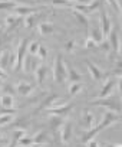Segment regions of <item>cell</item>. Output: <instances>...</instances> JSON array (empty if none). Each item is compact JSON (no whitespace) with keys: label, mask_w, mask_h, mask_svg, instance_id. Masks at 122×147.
I'll use <instances>...</instances> for the list:
<instances>
[{"label":"cell","mask_w":122,"mask_h":147,"mask_svg":"<svg viewBox=\"0 0 122 147\" xmlns=\"http://www.w3.org/2000/svg\"><path fill=\"white\" fill-rule=\"evenodd\" d=\"M91 105H95V107H102V108H108L109 111H113V113H121L122 110V102H121V95L119 92L118 94H111L105 98H98V100H93L89 102Z\"/></svg>","instance_id":"cell-1"},{"label":"cell","mask_w":122,"mask_h":147,"mask_svg":"<svg viewBox=\"0 0 122 147\" xmlns=\"http://www.w3.org/2000/svg\"><path fill=\"white\" fill-rule=\"evenodd\" d=\"M53 81L56 84H62L63 81H66L68 78V66L65 65V59L62 56V53H57L53 62Z\"/></svg>","instance_id":"cell-2"},{"label":"cell","mask_w":122,"mask_h":147,"mask_svg":"<svg viewBox=\"0 0 122 147\" xmlns=\"http://www.w3.org/2000/svg\"><path fill=\"white\" fill-rule=\"evenodd\" d=\"M27 46H29V42L26 38H22L16 46V68L15 71H22L23 69V61L27 55Z\"/></svg>","instance_id":"cell-3"},{"label":"cell","mask_w":122,"mask_h":147,"mask_svg":"<svg viewBox=\"0 0 122 147\" xmlns=\"http://www.w3.org/2000/svg\"><path fill=\"white\" fill-rule=\"evenodd\" d=\"M122 120V117L118 114V113H113V111H105L103 113V115H102V120L98 123V128L99 130H103V128H106V127H109V125H112V124H115V123H118V121H121Z\"/></svg>","instance_id":"cell-4"},{"label":"cell","mask_w":122,"mask_h":147,"mask_svg":"<svg viewBox=\"0 0 122 147\" xmlns=\"http://www.w3.org/2000/svg\"><path fill=\"white\" fill-rule=\"evenodd\" d=\"M99 25H101V29H102V33H103V38L106 39L112 30V23H111V19L108 18V13L103 7V5L101 6V12H99Z\"/></svg>","instance_id":"cell-5"},{"label":"cell","mask_w":122,"mask_h":147,"mask_svg":"<svg viewBox=\"0 0 122 147\" xmlns=\"http://www.w3.org/2000/svg\"><path fill=\"white\" fill-rule=\"evenodd\" d=\"M42 9H45L43 6H16L13 7L12 10L16 13V16H20V18H26L29 15H33V13H37L40 12Z\"/></svg>","instance_id":"cell-6"},{"label":"cell","mask_w":122,"mask_h":147,"mask_svg":"<svg viewBox=\"0 0 122 147\" xmlns=\"http://www.w3.org/2000/svg\"><path fill=\"white\" fill-rule=\"evenodd\" d=\"M22 23H23V18H20V16H13V15H7V16L5 18V26L7 28L6 33H9V32L17 29Z\"/></svg>","instance_id":"cell-7"},{"label":"cell","mask_w":122,"mask_h":147,"mask_svg":"<svg viewBox=\"0 0 122 147\" xmlns=\"http://www.w3.org/2000/svg\"><path fill=\"white\" fill-rule=\"evenodd\" d=\"M73 107V102H68V104H63V105H60V107H50L46 110V113H49L50 115H60V117H65L66 114L71 113Z\"/></svg>","instance_id":"cell-8"},{"label":"cell","mask_w":122,"mask_h":147,"mask_svg":"<svg viewBox=\"0 0 122 147\" xmlns=\"http://www.w3.org/2000/svg\"><path fill=\"white\" fill-rule=\"evenodd\" d=\"M72 130H73V125L71 121H65L62 124V127H60V141L63 144L69 143V140L72 137Z\"/></svg>","instance_id":"cell-9"},{"label":"cell","mask_w":122,"mask_h":147,"mask_svg":"<svg viewBox=\"0 0 122 147\" xmlns=\"http://www.w3.org/2000/svg\"><path fill=\"white\" fill-rule=\"evenodd\" d=\"M35 74H36L35 77H36V82H37V85H39V87H42V85L45 84L46 77H47V66H46V63L40 62V63L36 66Z\"/></svg>","instance_id":"cell-10"},{"label":"cell","mask_w":122,"mask_h":147,"mask_svg":"<svg viewBox=\"0 0 122 147\" xmlns=\"http://www.w3.org/2000/svg\"><path fill=\"white\" fill-rule=\"evenodd\" d=\"M43 16H45V13L37 12V13H33V15H29V16L23 18V22H25L26 28H27L29 30H32V29H35V28L39 25V19H42Z\"/></svg>","instance_id":"cell-11"},{"label":"cell","mask_w":122,"mask_h":147,"mask_svg":"<svg viewBox=\"0 0 122 147\" xmlns=\"http://www.w3.org/2000/svg\"><path fill=\"white\" fill-rule=\"evenodd\" d=\"M36 61H39L37 56L27 53L26 58H25V61H23V71H25V72H33V71L36 69V66L39 65Z\"/></svg>","instance_id":"cell-12"},{"label":"cell","mask_w":122,"mask_h":147,"mask_svg":"<svg viewBox=\"0 0 122 147\" xmlns=\"http://www.w3.org/2000/svg\"><path fill=\"white\" fill-rule=\"evenodd\" d=\"M116 84H118V80H115V78H109V80L102 85V90H101L98 98H105V97L111 95V94H112V90L115 88Z\"/></svg>","instance_id":"cell-13"},{"label":"cell","mask_w":122,"mask_h":147,"mask_svg":"<svg viewBox=\"0 0 122 147\" xmlns=\"http://www.w3.org/2000/svg\"><path fill=\"white\" fill-rule=\"evenodd\" d=\"M33 90H35V87H33L32 84L25 82V81H20V82L17 84V87H16V94H17L19 97H29V95L33 92Z\"/></svg>","instance_id":"cell-14"},{"label":"cell","mask_w":122,"mask_h":147,"mask_svg":"<svg viewBox=\"0 0 122 147\" xmlns=\"http://www.w3.org/2000/svg\"><path fill=\"white\" fill-rule=\"evenodd\" d=\"M111 43V49H112V53L118 55V51H119V38H118V29L116 28H112L109 36L106 38Z\"/></svg>","instance_id":"cell-15"},{"label":"cell","mask_w":122,"mask_h":147,"mask_svg":"<svg viewBox=\"0 0 122 147\" xmlns=\"http://www.w3.org/2000/svg\"><path fill=\"white\" fill-rule=\"evenodd\" d=\"M88 36H89V38H92V39H93L98 45H99V43H101V42L105 39L99 23H95V25H93V28H92V29H89V35H88Z\"/></svg>","instance_id":"cell-16"},{"label":"cell","mask_w":122,"mask_h":147,"mask_svg":"<svg viewBox=\"0 0 122 147\" xmlns=\"http://www.w3.org/2000/svg\"><path fill=\"white\" fill-rule=\"evenodd\" d=\"M10 56H12V49L10 48L2 49V52H0V68L2 69L10 66Z\"/></svg>","instance_id":"cell-17"},{"label":"cell","mask_w":122,"mask_h":147,"mask_svg":"<svg viewBox=\"0 0 122 147\" xmlns=\"http://www.w3.org/2000/svg\"><path fill=\"white\" fill-rule=\"evenodd\" d=\"M86 66H88V71H89V74H91V77H92L95 81H101V80L103 78L102 71H101L96 65H93L91 61H86Z\"/></svg>","instance_id":"cell-18"},{"label":"cell","mask_w":122,"mask_h":147,"mask_svg":"<svg viewBox=\"0 0 122 147\" xmlns=\"http://www.w3.org/2000/svg\"><path fill=\"white\" fill-rule=\"evenodd\" d=\"M73 16H75L76 20L85 28V35H86V38H88V35H89V19H88V16L83 15V13H81V12H78V10H73Z\"/></svg>","instance_id":"cell-19"},{"label":"cell","mask_w":122,"mask_h":147,"mask_svg":"<svg viewBox=\"0 0 122 147\" xmlns=\"http://www.w3.org/2000/svg\"><path fill=\"white\" fill-rule=\"evenodd\" d=\"M82 124L86 128H92L95 125V115L89 110H85L83 111V114H82Z\"/></svg>","instance_id":"cell-20"},{"label":"cell","mask_w":122,"mask_h":147,"mask_svg":"<svg viewBox=\"0 0 122 147\" xmlns=\"http://www.w3.org/2000/svg\"><path fill=\"white\" fill-rule=\"evenodd\" d=\"M37 30H39V35L40 36H47L50 33H53V25L50 22H42L37 25Z\"/></svg>","instance_id":"cell-21"},{"label":"cell","mask_w":122,"mask_h":147,"mask_svg":"<svg viewBox=\"0 0 122 147\" xmlns=\"http://www.w3.org/2000/svg\"><path fill=\"white\" fill-rule=\"evenodd\" d=\"M63 123H65V120H63V117H60V115H52L50 117V121H49L53 133H56L57 130H60V127H62Z\"/></svg>","instance_id":"cell-22"},{"label":"cell","mask_w":122,"mask_h":147,"mask_svg":"<svg viewBox=\"0 0 122 147\" xmlns=\"http://www.w3.org/2000/svg\"><path fill=\"white\" fill-rule=\"evenodd\" d=\"M66 80H69V82L71 84H73V82H81L82 81V75L75 69V68H68V78Z\"/></svg>","instance_id":"cell-23"},{"label":"cell","mask_w":122,"mask_h":147,"mask_svg":"<svg viewBox=\"0 0 122 147\" xmlns=\"http://www.w3.org/2000/svg\"><path fill=\"white\" fill-rule=\"evenodd\" d=\"M56 100H59V95H57V94H52V95H49V97H47L42 104H40V107H39V110H37V111H42V110H45V111H46V110H47V108H49V107H50Z\"/></svg>","instance_id":"cell-24"},{"label":"cell","mask_w":122,"mask_h":147,"mask_svg":"<svg viewBox=\"0 0 122 147\" xmlns=\"http://www.w3.org/2000/svg\"><path fill=\"white\" fill-rule=\"evenodd\" d=\"M2 105L0 107H6V108H13L15 107V95H9V94H3L2 95Z\"/></svg>","instance_id":"cell-25"},{"label":"cell","mask_w":122,"mask_h":147,"mask_svg":"<svg viewBox=\"0 0 122 147\" xmlns=\"http://www.w3.org/2000/svg\"><path fill=\"white\" fill-rule=\"evenodd\" d=\"M52 6H57V7H72L75 6L73 0H50Z\"/></svg>","instance_id":"cell-26"},{"label":"cell","mask_w":122,"mask_h":147,"mask_svg":"<svg viewBox=\"0 0 122 147\" xmlns=\"http://www.w3.org/2000/svg\"><path fill=\"white\" fill-rule=\"evenodd\" d=\"M99 131H101V130H99L96 125H93L92 128H89V130H88V131L83 134V137H82V141H83V143H88V141H91V140H92V138H93V137H95V136L99 133Z\"/></svg>","instance_id":"cell-27"},{"label":"cell","mask_w":122,"mask_h":147,"mask_svg":"<svg viewBox=\"0 0 122 147\" xmlns=\"http://www.w3.org/2000/svg\"><path fill=\"white\" fill-rule=\"evenodd\" d=\"M82 88H83V85H82L81 82H73V84H71V85H69V95H71V97H76V95L82 91Z\"/></svg>","instance_id":"cell-28"},{"label":"cell","mask_w":122,"mask_h":147,"mask_svg":"<svg viewBox=\"0 0 122 147\" xmlns=\"http://www.w3.org/2000/svg\"><path fill=\"white\" fill-rule=\"evenodd\" d=\"M17 5L13 0H0V10H9V9H13Z\"/></svg>","instance_id":"cell-29"},{"label":"cell","mask_w":122,"mask_h":147,"mask_svg":"<svg viewBox=\"0 0 122 147\" xmlns=\"http://www.w3.org/2000/svg\"><path fill=\"white\" fill-rule=\"evenodd\" d=\"M39 46H40V43L37 42V40H32V42H29V46H27V53H30V55H37V51H39Z\"/></svg>","instance_id":"cell-30"},{"label":"cell","mask_w":122,"mask_h":147,"mask_svg":"<svg viewBox=\"0 0 122 147\" xmlns=\"http://www.w3.org/2000/svg\"><path fill=\"white\" fill-rule=\"evenodd\" d=\"M113 62H115L113 74H115V75H119V77L122 78V56H116V59H115Z\"/></svg>","instance_id":"cell-31"},{"label":"cell","mask_w":122,"mask_h":147,"mask_svg":"<svg viewBox=\"0 0 122 147\" xmlns=\"http://www.w3.org/2000/svg\"><path fill=\"white\" fill-rule=\"evenodd\" d=\"M35 143V140H33V136H23L20 140H19V146H22V147H29L30 144H33Z\"/></svg>","instance_id":"cell-32"},{"label":"cell","mask_w":122,"mask_h":147,"mask_svg":"<svg viewBox=\"0 0 122 147\" xmlns=\"http://www.w3.org/2000/svg\"><path fill=\"white\" fill-rule=\"evenodd\" d=\"M13 121V114H2L0 115V127L9 125Z\"/></svg>","instance_id":"cell-33"},{"label":"cell","mask_w":122,"mask_h":147,"mask_svg":"<svg viewBox=\"0 0 122 147\" xmlns=\"http://www.w3.org/2000/svg\"><path fill=\"white\" fill-rule=\"evenodd\" d=\"M33 140H35V143H37V144H43V143L47 140V133H46V131H39L36 136H33Z\"/></svg>","instance_id":"cell-34"},{"label":"cell","mask_w":122,"mask_h":147,"mask_svg":"<svg viewBox=\"0 0 122 147\" xmlns=\"http://www.w3.org/2000/svg\"><path fill=\"white\" fill-rule=\"evenodd\" d=\"M36 56H37V58H39V61H42V62H43V61H46V58H47V49H46L43 45H40Z\"/></svg>","instance_id":"cell-35"},{"label":"cell","mask_w":122,"mask_h":147,"mask_svg":"<svg viewBox=\"0 0 122 147\" xmlns=\"http://www.w3.org/2000/svg\"><path fill=\"white\" fill-rule=\"evenodd\" d=\"M98 48V43L92 39V38H86L85 39V49H88V51H91V49H96Z\"/></svg>","instance_id":"cell-36"},{"label":"cell","mask_w":122,"mask_h":147,"mask_svg":"<svg viewBox=\"0 0 122 147\" xmlns=\"http://www.w3.org/2000/svg\"><path fill=\"white\" fill-rule=\"evenodd\" d=\"M3 94L16 95V88H15L12 84H5V85H3Z\"/></svg>","instance_id":"cell-37"},{"label":"cell","mask_w":122,"mask_h":147,"mask_svg":"<svg viewBox=\"0 0 122 147\" xmlns=\"http://www.w3.org/2000/svg\"><path fill=\"white\" fill-rule=\"evenodd\" d=\"M75 48V39H69L66 43H65V51L66 52H72Z\"/></svg>","instance_id":"cell-38"},{"label":"cell","mask_w":122,"mask_h":147,"mask_svg":"<svg viewBox=\"0 0 122 147\" xmlns=\"http://www.w3.org/2000/svg\"><path fill=\"white\" fill-rule=\"evenodd\" d=\"M16 113V108H6V107H0V115L2 114H15Z\"/></svg>","instance_id":"cell-39"},{"label":"cell","mask_w":122,"mask_h":147,"mask_svg":"<svg viewBox=\"0 0 122 147\" xmlns=\"http://www.w3.org/2000/svg\"><path fill=\"white\" fill-rule=\"evenodd\" d=\"M106 2L111 5V7L115 10V12H119V6H118V0H106Z\"/></svg>","instance_id":"cell-40"},{"label":"cell","mask_w":122,"mask_h":147,"mask_svg":"<svg viewBox=\"0 0 122 147\" xmlns=\"http://www.w3.org/2000/svg\"><path fill=\"white\" fill-rule=\"evenodd\" d=\"M88 147H101V146H99V143L95 138H92L91 141H88Z\"/></svg>","instance_id":"cell-41"},{"label":"cell","mask_w":122,"mask_h":147,"mask_svg":"<svg viewBox=\"0 0 122 147\" xmlns=\"http://www.w3.org/2000/svg\"><path fill=\"white\" fill-rule=\"evenodd\" d=\"M92 2H95V0H76V3H79V5H89Z\"/></svg>","instance_id":"cell-42"},{"label":"cell","mask_w":122,"mask_h":147,"mask_svg":"<svg viewBox=\"0 0 122 147\" xmlns=\"http://www.w3.org/2000/svg\"><path fill=\"white\" fill-rule=\"evenodd\" d=\"M7 75H6V72H5V69H2V68H0V78H2V80H5Z\"/></svg>","instance_id":"cell-43"},{"label":"cell","mask_w":122,"mask_h":147,"mask_svg":"<svg viewBox=\"0 0 122 147\" xmlns=\"http://www.w3.org/2000/svg\"><path fill=\"white\" fill-rule=\"evenodd\" d=\"M118 55L122 56V35H121V40H119V51H118Z\"/></svg>","instance_id":"cell-44"},{"label":"cell","mask_w":122,"mask_h":147,"mask_svg":"<svg viewBox=\"0 0 122 147\" xmlns=\"http://www.w3.org/2000/svg\"><path fill=\"white\" fill-rule=\"evenodd\" d=\"M5 36H6V33H3V32H0V46L3 45V39H5Z\"/></svg>","instance_id":"cell-45"},{"label":"cell","mask_w":122,"mask_h":147,"mask_svg":"<svg viewBox=\"0 0 122 147\" xmlns=\"http://www.w3.org/2000/svg\"><path fill=\"white\" fill-rule=\"evenodd\" d=\"M29 147H43L42 144H37V143H33V144H30Z\"/></svg>","instance_id":"cell-46"},{"label":"cell","mask_w":122,"mask_h":147,"mask_svg":"<svg viewBox=\"0 0 122 147\" xmlns=\"http://www.w3.org/2000/svg\"><path fill=\"white\" fill-rule=\"evenodd\" d=\"M118 5H119V10L122 12V0H118Z\"/></svg>","instance_id":"cell-47"},{"label":"cell","mask_w":122,"mask_h":147,"mask_svg":"<svg viewBox=\"0 0 122 147\" xmlns=\"http://www.w3.org/2000/svg\"><path fill=\"white\" fill-rule=\"evenodd\" d=\"M3 140H5V136H3L2 133H0V141H3Z\"/></svg>","instance_id":"cell-48"},{"label":"cell","mask_w":122,"mask_h":147,"mask_svg":"<svg viewBox=\"0 0 122 147\" xmlns=\"http://www.w3.org/2000/svg\"><path fill=\"white\" fill-rule=\"evenodd\" d=\"M106 147H115V144H108Z\"/></svg>","instance_id":"cell-49"},{"label":"cell","mask_w":122,"mask_h":147,"mask_svg":"<svg viewBox=\"0 0 122 147\" xmlns=\"http://www.w3.org/2000/svg\"><path fill=\"white\" fill-rule=\"evenodd\" d=\"M115 147H122V143L121 144H115Z\"/></svg>","instance_id":"cell-50"},{"label":"cell","mask_w":122,"mask_h":147,"mask_svg":"<svg viewBox=\"0 0 122 147\" xmlns=\"http://www.w3.org/2000/svg\"><path fill=\"white\" fill-rule=\"evenodd\" d=\"M0 101H2V95H0ZM0 105H2V102H0Z\"/></svg>","instance_id":"cell-51"},{"label":"cell","mask_w":122,"mask_h":147,"mask_svg":"<svg viewBox=\"0 0 122 147\" xmlns=\"http://www.w3.org/2000/svg\"><path fill=\"white\" fill-rule=\"evenodd\" d=\"M2 81H3V80H2V78H0V84H2Z\"/></svg>","instance_id":"cell-52"}]
</instances>
